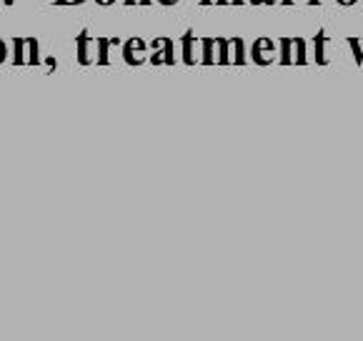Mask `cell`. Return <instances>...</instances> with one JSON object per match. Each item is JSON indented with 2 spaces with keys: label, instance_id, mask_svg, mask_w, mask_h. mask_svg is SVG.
<instances>
[{
  "label": "cell",
  "instance_id": "cell-1",
  "mask_svg": "<svg viewBox=\"0 0 363 341\" xmlns=\"http://www.w3.org/2000/svg\"><path fill=\"white\" fill-rule=\"evenodd\" d=\"M123 58H125V63H130V65L143 63L145 60V43L140 40V38H130L123 48Z\"/></svg>",
  "mask_w": 363,
  "mask_h": 341
},
{
  "label": "cell",
  "instance_id": "cell-2",
  "mask_svg": "<svg viewBox=\"0 0 363 341\" xmlns=\"http://www.w3.org/2000/svg\"><path fill=\"white\" fill-rule=\"evenodd\" d=\"M11 58H13V65H26L28 63V38H13Z\"/></svg>",
  "mask_w": 363,
  "mask_h": 341
},
{
  "label": "cell",
  "instance_id": "cell-3",
  "mask_svg": "<svg viewBox=\"0 0 363 341\" xmlns=\"http://www.w3.org/2000/svg\"><path fill=\"white\" fill-rule=\"evenodd\" d=\"M155 43L160 45V50L158 53H153V58L150 60H153V63H173V60H176L173 58V43L168 40V38H158Z\"/></svg>",
  "mask_w": 363,
  "mask_h": 341
},
{
  "label": "cell",
  "instance_id": "cell-4",
  "mask_svg": "<svg viewBox=\"0 0 363 341\" xmlns=\"http://www.w3.org/2000/svg\"><path fill=\"white\" fill-rule=\"evenodd\" d=\"M88 43H91V38H88V31H80V36H78V60L83 65L91 63V55H88Z\"/></svg>",
  "mask_w": 363,
  "mask_h": 341
},
{
  "label": "cell",
  "instance_id": "cell-5",
  "mask_svg": "<svg viewBox=\"0 0 363 341\" xmlns=\"http://www.w3.org/2000/svg\"><path fill=\"white\" fill-rule=\"evenodd\" d=\"M28 65H40V43H38V38H28Z\"/></svg>",
  "mask_w": 363,
  "mask_h": 341
},
{
  "label": "cell",
  "instance_id": "cell-6",
  "mask_svg": "<svg viewBox=\"0 0 363 341\" xmlns=\"http://www.w3.org/2000/svg\"><path fill=\"white\" fill-rule=\"evenodd\" d=\"M183 60L196 63V58H193V33H186V38H183Z\"/></svg>",
  "mask_w": 363,
  "mask_h": 341
},
{
  "label": "cell",
  "instance_id": "cell-7",
  "mask_svg": "<svg viewBox=\"0 0 363 341\" xmlns=\"http://www.w3.org/2000/svg\"><path fill=\"white\" fill-rule=\"evenodd\" d=\"M98 63H108V40H101V53H98Z\"/></svg>",
  "mask_w": 363,
  "mask_h": 341
},
{
  "label": "cell",
  "instance_id": "cell-8",
  "mask_svg": "<svg viewBox=\"0 0 363 341\" xmlns=\"http://www.w3.org/2000/svg\"><path fill=\"white\" fill-rule=\"evenodd\" d=\"M6 58H11V50H8L6 40H3V38H0V65L6 63Z\"/></svg>",
  "mask_w": 363,
  "mask_h": 341
},
{
  "label": "cell",
  "instance_id": "cell-9",
  "mask_svg": "<svg viewBox=\"0 0 363 341\" xmlns=\"http://www.w3.org/2000/svg\"><path fill=\"white\" fill-rule=\"evenodd\" d=\"M78 3H86V0H55V6H78Z\"/></svg>",
  "mask_w": 363,
  "mask_h": 341
},
{
  "label": "cell",
  "instance_id": "cell-10",
  "mask_svg": "<svg viewBox=\"0 0 363 341\" xmlns=\"http://www.w3.org/2000/svg\"><path fill=\"white\" fill-rule=\"evenodd\" d=\"M98 6H113V3H116V0H96Z\"/></svg>",
  "mask_w": 363,
  "mask_h": 341
},
{
  "label": "cell",
  "instance_id": "cell-11",
  "mask_svg": "<svg viewBox=\"0 0 363 341\" xmlns=\"http://www.w3.org/2000/svg\"><path fill=\"white\" fill-rule=\"evenodd\" d=\"M158 3H163V6H176L178 0H158Z\"/></svg>",
  "mask_w": 363,
  "mask_h": 341
},
{
  "label": "cell",
  "instance_id": "cell-12",
  "mask_svg": "<svg viewBox=\"0 0 363 341\" xmlns=\"http://www.w3.org/2000/svg\"><path fill=\"white\" fill-rule=\"evenodd\" d=\"M138 3H140V6H148V3H150V0H138Z\"/></svg>",
  "mask_w": 363,
  "mask_h": 341
},
{
  "label": "cell",
  "instance_id": "cell-13",
  "mask_svg": "<svg viewBox=\"0 0 363 341\" xmlns=\"http://www.w3.org/2000/svg\"><path fill=\"white\" fill-rule=\"evenodd\" d=\"M125 3H128V6H133V3H138V0H125Z\"/></svg>",
  "mask_w": 363,
  "mask_h": 341
}]
</instances>
